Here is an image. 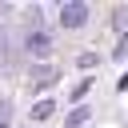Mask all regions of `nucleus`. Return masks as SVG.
<instances>
[{"mask_svg": "<svg viewBox=\"0 0 128 128\" xmlns=\"http://www.w3.org/2000/svg\"><path fill=\"white\" fill-rule=\"evenodd\" d=\"M48 112H52V104H48V100H44V104H36V108H32V120H44V116H48Z\"/></svg>", "mask_w": 128, "mask_h": 128, "instance_id": "obj_4", "label": "nucleus"}, {"mask_svg": "<svg viewBox=\"0 0 128 128\" xmlns=\"http://www.w3.org/2000/svg\"><path fill=\"white\" fill-rule=\"evenodd\" d=\"M84 120H88V112H84V108H76V112H72V116H68V124H64V128H80V124H84Z\"/></svg>", "mask_w": 128, "mask_h": 128, "instance_id": "obj_3", "label": "nucleus"}, {"mask_svg": "<svg viewBox=\"0 0 128 128\" xmlns=\"http://www.w3.org/2000/svg\"><path fill=\"white\" fill-rule=\"evenodd\" d=\"M84 20H88V4H64L60 8V24L64 28H80Z\"/></svg>", "mask_w": 128, "mask_h": 128, "instance_id": "obj_1", "label": "nucleus"}, {"mask_svg": "<svg viewBox=\"0 0 128 128\" xmlns=\"http://www.w3.org/2000/svg\"><path fill=\"white\" fill-rule=\"evenodd\" d=\"M48 48H52V36L48 32H28V52L32 56H48Z\"/></svg>", "mask_w": 128, "mask_h": 128, "instance_id": "obj_2", "label": "nucleus"}]
</instances>
